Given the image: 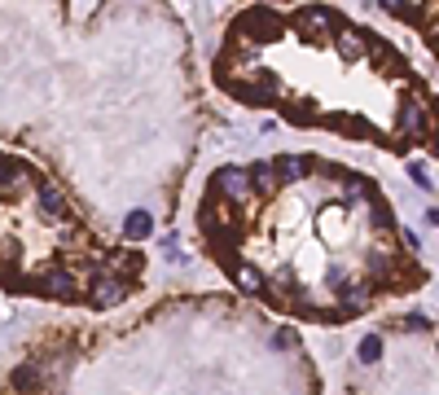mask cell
<instances>
[{
    "label": "cell",
    "mask_w": 439,
    "mask_h": 395,
    "mask_svg": "<svg viewBox=\"0 0 439 395\" xmlns=\"http://www.w3.org/2000/svg\"><path fill=\"white\" fill-rule=\"evenodd\" d=\"M365 36H369V31H365ZM369 58L378 62V70H382V75H400V66H404V62H400V53L386 44V40H378V36H369Z\"/></svg>",
    "instance_id": "14"
},
{
    "label": "cell",
    "mask_w": 439,
    "mask_h": 395,
    "mask_svg": "<svg viewBox=\"0 0 439 395\" xmlns=\"http://www.w3.org/2000/svg\"><path fill=\"white\" fill-rule=\"evenodd\" d=\"M378 5H382L386 14H404V0H378Z\"/></svg>",
    "instance_id": "26"
},
{
    "label": "cell",
    "mask_w": 439,
    "mask_h": 395,
    "mask_svg": "<svg viewBox=\"0 0 439 395\" xmlns=\"http://www.w3.org/2000/svg\"><path fill=\"white\" fill-rule=\"evenodd\" d=\"M339 14H334L329 5H303L299 14H295V31H303L307 40H329L334 31H339Z\"/></svg>",
    "instance_id": "2"
},
{
    "label": "cell",
    "mask_w": 439,
    "mask_h": 395,
    "mask_svg": "<svg viewBox=\"0 0 439 395\" xmlns=\"http://www.w3.org/2000/svg\"><path fill=\"white\" fill-rule=\"evenodd\" d=\"M211 189L224 194V202H233V206H250L255 194H250V172L246 167H220L211 176Z\"/></svg>",
    "instance_id": "4"
},
{
    "label": "cell",
    "mask_w": 439,
    "mask_h": 395,
    "mask_svg": "<svg viewBox=\"0 0 439 395\" xmlns=\"http://www.w3.org/2000/svg\"><path fill=\"white\" fill-rule=\"evenodd\" d=\"M9 382H14L18 391H40V382H44V364H40V360H22L14 374H9Z\"/></svg>",
    "instance_id": "15"
},
{
    "label": "cell",
    "mask_w": 439,
    "mask_h": 395,
    "mask_svg": "<svg viewBox=\"0 0 439 395\" xmlns=\"http://www.w3.org/2000/svg\"><path fill=\"white\" fill-rule=\"evenodd\" d=\"M149 233H154V216H149V211H127V216H123V237H127V242H145Z\"/></svg>",
    "instance_id": "16"
},
{
    "label": "cell",
    "mask_w": 439,
    "mask_h": 395,
    "mask_svg": "<svg viewBox=\"0 0 439 395\" xmlns=\"http://www.w3.org/2000/svg\"><path fill=\"white\" fill-rule=\"evenodd\" d=\"M400 242H404L408 251H418V246H422V242H418V233H413V228H404V233H400Z\"/></svg>",
    "instance_id": "25"
},
{
    "label": "cell",
    "mask_w": 439,
    "mask_h": 395,
    "mask_svg": "<svg viewBox=\"0 0 439 395\" xmlns=\"http://www.w3.org/2000/svg\"><path fill=\"white\" fill-rule=\"evenodd\" d=\"M369 224H374L378 233H386V237L396 233V216H391V211H386V206H369Z\"/></svg>",
    "instance_id": "20"
},
{
    "label": "cell",
    "mask_w": 439,
    "mask_h": 395,
    "mask_svg": "<svg viewBox=\"0 0 439 395\" xmlns=\"http://www.w3.org/2000/svg\"><path fill=\"white\" fill-rule=\"evenodd\" d=\"M400 330H408V334H426L430 321H426V316H400Z\"/></svg>",
    "instance_id": "21"
},
{
    "label": "cell",
    "mask_w": 439,
    "mask_h": 395,
    "mask_svg": "<svg viewBox=\"0 0 439 395\" xmlns=\"http://www.w3.org/2000/svg\"><path fill=\"white\" fill-rule=\"evenodd\" d=\"M31 180H36V176H31L27 163H18V158H5V154H0V198H18Z\"/></svg>",
    "instance_id": "8"
},
{
    "label": "cell",
    "mask_w": 439,
    "mask_h": 395,
    "mask_svg": "<svg viewBox=\"0 0 439 395\" xmlns=\"http://www.w3.org/2000/svg\"><path fill=\"white\" fill-rule=\"evenodd\" d=\"M356 356H360V360H365V364H374V360H382V338H378V334H365V338H360V342H356Z\"/></svg>",
    "instance_id": "19"
},
{
    "label": "cell",
    "mask_w": 439,
    "mask_h": 395,
    "mask_svg": "<svg viewBox=\"0 0 439 395\" xmlns=\"http://www.w3.org/2000/svg\"><path fill=\"white\" fill-rule=\"evenodd\" d=\"M295 342H299V334H295V330H277V334H273V347H277V352H290Z\"/></svg>",
    "instance_id": "22"
},
{
    "label": "cell",
    "mask_w": 439,
    "mask_h": 395,
    "mask_svg": "<svg viewBox=\"0 0 439 395\" xmlns=\"http://www.w3.org/2000/svg\"><path fill=\"white\" fill-rule=\"evenodd\" d=\"M224 88L233 93L238 101H246V105H268V101L281 93V84H277L273 70H260V75H250V79H233V84H224Z\"/></svg>",
    "instance_id": "3"
},
{
    "label": "cell",
    "mask_w": 439,
    "mask_h": 395,
    "mask_svg": "<svg viewBox=\"0 0 439 395\" xmlns=\"http://www.w3.org/2000/svg\"><path fill=\"white\" fill-rule=\"evenodd\" d=\"M250 172V194L255 198H260V202H268L273 194H277V172H273V163H255V167H246Z\"/></svg>",
    "instance_id": "13"
},
{
    "label": "cell",
    "mask_w": 439,
    "mask_h": 395,
    "mask_svg": "<svg viewBox=\"0 0 439 395\" xmlns=\"http://www.w3.org/2000/svg\"><path fill=\"white\" fill-rule=\"evenodd\" d=\"M123 299H127V285H123L119 273H97L92 277V285H88V303L92 307H115Z\"/></svg>",
    "instance_id": "6"
},
{
    "label": "cell",
    "mask_w": 439,
    "mask_h": 395,
    "mask_svg": "<svg viewBox=\"0 0 439 395\" xmlns=\"http://www.w3.org/2000/svg\"><path fill=\"white\" fill-rule=\"evenodd\" d=\"M329 127H339V132H347L351 141H365V137H374V127H369V119H360V115H334V119H325Z\"/></svg>",
    "instance_id": "17"
},
{
    "label": "cell",
    "mask_w": 439,
    "mask_h": 395,
    "mask_svg": "<svg viewBox=\"0 0 439 395\" xmlns=\"http://www.w3.org/2000/svg\"><path fill=\"white\" fill-rule=\"evenodd\" d=\"M408 176H413V184H418V189H430V176H426L422 163H408Z\"/></svg>",
    "instance_id": "24"
},
{
    "label": "cell",
    "mask_w": 439,
    "mask_h": 395,
    "mask_svg": "<svg viewBox=\"0 0 439 395\" xmlns=\"http://www.w3.org/2000/svg\"><path fill=\"white\" fill-rule=\"evenodd\" d=\"M360 198H369V180L365 176H347L343 180V206H356Z\"/></svg>",
    "instance_id": "18"
},
{
    "label": "cell",
    "mask_w": 439,
    "mask_h": 395,
    "mask_svg": "<svg viewBox=\"0 0 439 395\" xmlns=\"http://www.w3.org/2000/svg\"><path fill=\"white\" fill-rule=\"evenodd\" d=\"M290 119H295V123H317L321 115L312 110V105H290Z\"/></svg>",
    "instance_id": "23"
},
{
    "label": "cell",
    "mask_w": 439,
    "mask_h": 395,
    "mask_svg": "<svg viewBox=\"0 0 439 395\" xmlns=\"http://www.w3.org/2000/svg\"><path fill=\"white\" fill-rule=\"evenodd\" d=\"M233 281H238L242 295H255V299H264V290H268V277L255 268V263H246V259L233 263Z\"/></svg>",
    "instance_id": "10"
},
{
    "label": "cell",
    "mask_w": 439,
    "mask_h": 395,
    "mask_svg": "<svg viewBox=\"0 0 439 395\" xmlns=\"http://www.w3.org/2000/svg\"><path fill=\"white\" fill-rule=\"evenodd\" d=\"M307 167H312V158H303V154H277V158H273L277 180H286V184H299V180L307 176Z\"/></svg>",
    "instance_id": "12"
},
{
    "label": "cell",
    "mask_w": 439,
    "mask_h": 395,
    "mask_svg": "<svg viewBox=\"0 0 439 395\" xmlns=\"http://www.w3.org/2000/svg\"><path fill=\"white\" fill-rule=\"evenodd\" d=\"M233 40L238 44H250V48H260V44H273V40H281V31H286V18H281L277 9H268V5H250V9H242L238 18H233Z\"/></svg>",
    "instance_id": "1"
},
{
    "label": "cell",
    "mask_w": 439,
    "mask_h": 395,
    "mask_svg": "<svg viewBox=\"0 0 439 395\" xmlns=\"http://www.w3.org/2000/svg\"><path fill=\"white\" fill-rule=\"evenodd\" d=\"M426 220H430V224H439V206H430V211H426Z\"/></svg>",
    "instance_id": "27"
},
{
    "label": "cell",
    "mask_w": 439,
    "mask_h": 395,
    "mask_svg": "<svg viewBox=\"0 0 439 395\" xmlns=\"http://www.w3.org/2000/svg\"><path fill=\"white\" fill-rule=\"evenodd\" d=\"M334 40H339V53H343L347 62H356V58H365V53H369V36L360 31V26H339Z\"/></svg>",
    "instance_id": "11"
},
{
    "label": "cell",
    "mask_w": 439,
    "mask_h": 395,
    "mask_svg": "<svg viewBox=\"0 0 439 395\" xmlns=\"http://www.w3.org/2000/svg\"><path fill=\"white\" fill-rule=\"evenodd\" d=\"M36 211L44 220H66L70 216V202H66V194L58 189L53 180H36Z\"/></svg>",
    "instance_id": "7"
},
{
    "label": "cell",
    "mask_w": 439,
    "mask_h": 395,
    "mask_svg": "<svg viewBox=\"0 0 439 395\" xmlns=\"http://www.w3.org/2000/svg\"><path fill=\"white\" fill-rule=\"evenodd\" d=\"M396 132L404 137V145H408V141L430 137V115H426V105H422L418 97H408V101L400 105V115H396Z\"/></svg>",
    "instance_id": "5"
},
{
    "label": "cell",
    "mask_w": 439,
    "mask_h": 395,
    "mask_svg": "<svg viewBox=\"0 0 439 395\" xmlns=\"http://www.w3.org/2000/svg\"><path fill=\"white\" fill-rule=\"evenodd\" d=\"M36 290L40 295H48V299H80V281H75L70 273H44L40 281H36Z\"/></svg>",
    "instance_id": "9"
}]
</instances>
